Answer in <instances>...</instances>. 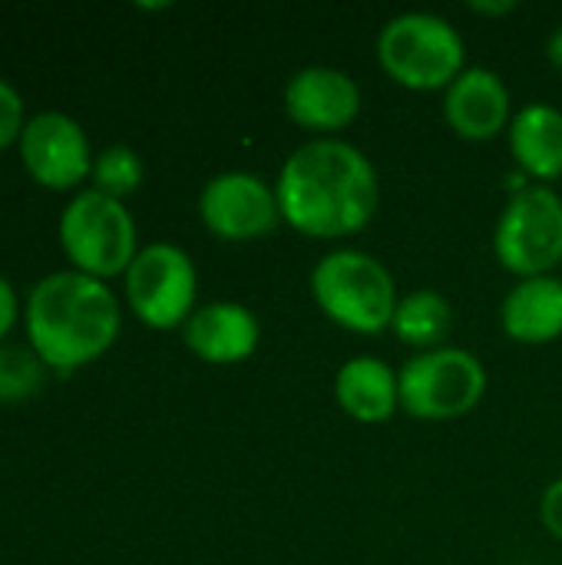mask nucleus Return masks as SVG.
I'll return each mask as SVG.
<instances>
[{
	"label": "nucleus",
	"instance_id": "nucleus-1",
	"mask_svg": "<svg viewBox=\"0 0 562 565\" xmlns=\"http://www.w3.org/2000/svg\"><path fill=\"white\" fill-rule=\"evenodd\" d=\"M282 222L305 238H348L371 225L381 185L374 162L348 139H308L278 169Z\"/></svg>",
	"mask_w": 562,
	"mask_h": 565
},
{
	"label": "nucleus",
	"instance_id": "nucleus-2",
	"mask_svg": "<svg viewBox=\"0 0 562 565\" xmlns=\"http://www.w3.org/2000/svg\"><path fill=\"white\" fill-rule=\"evenodd\" d=\"M26 341L60 374L99 361L119 338L123 308L116 291L83 271H53L33 285L23 308Z\"/></svg>",
	"mask_w": 562,
	"mask_h": 565
},
{
	"label": "nucleus",
	"instance_id": "nucleus-3",
	"mask_svg": "<svg viewBox=\"0 0 562 565\" xmlns=\"http://www.w3.org/2000/svg\"><path fill=\"white\" fill-rule=\"evenodd\" d=\"M311 298L328 321L351 334L391 331L397 311V285L388 265L361 248H335L311 268Z\"/></svg>",
	"mask_w": 562,
	"mask_h": 565
},
{
	"label": "nucleus",
	"instance_id": "nucleus-4",
	"mask_svg": "<svg viewBox=\"0 0 562 565\" xmlns=\"http://www.w3.org/2000/svg\"><path fill=\"white\" fill-rule=\"evenodd\" d=\"M378 63L404 89H447L467 70V46L460 30L427 10H404L378 33Z\"/></svg>",
	"mask_w": 562,
	"mask_h": 565
},
{
	"label": "nucleus",
	"instance_id": "nucleus-5",
	"mask_svg": "<svg viewBox=\"0 0 562 565\" xmlns=\"http://www.w3.org/2000/svg\"><path fill=\"white\" fill-rule=\"evenodd\" d=\"M56 235L73 271L99 281L126 275L132 258L139 255V235L126 202L109 199L96 189H83L70 199L60 215Z\"/></svg>",
	"mask_w": 562,
	"mask_h": 565
},
{
	"label": "nucleus",
	"instance_id": "nucleus-6",
	"mask_svg": "<svg viewBox=\"0 0 562 565\" xmlns=\"http://www.w3.org/2000/svg\"><path fill=\"white\" fill-rule=\"evenodd\" d=\"M397 381L401 411L427 424L467 417L487 394V367L477 354L454 344L407 358Z\"/></svg>",
	"mask_w": 562,
	"mask_h": 565
},
{
	"label": "nucleus",
	"instance_id": "nucleus-7",
	"mask_svg": "<svg viewBox=\"0 0 562 565\" xmlns=\"http://www.w3.org/2000/svg\"><path fill=\"white\" fill-rule=\"evenodd\" d=\"M494 255L503 271L523 278L553 275L562 265V195L553 185H527L510 195L494 228Z\"/></svg>",
	"mask_w": 562,
	"mask_h": 565
},
{
	"label": "nucleus",
	"instance_id": "nucleus-8",
	"mask_svg": "<svg viewBox=\"0 0 562 565\" xmlns=\"http://www.w3.org/2000/svg\"><path fill=\"white\" fill-rule=\"evenodd\" d=\"M129 311L152 331H176L195 311L199 275L185 248L172 242H152L139 248L123 275Z\"/></svg>",
	"mask_w": 562,
	"mask_h": 565
},
{
	"label": "nucleus",
	"instance_id": "nucleus-9",
	"mask_svg": "<svg viewBox=\"0 0 562 565\" xmlns=\"http://www.w3.org/2000/svg\"><path fill=\"white\" fill-rule=\"evenodd\" d=\"M199 218L222 242H255L282 225L275 182L255 172H219L199 192Z\"/></svg>",
	"mask_w": 562,
	"mask_h": 565
},
{
	"label": "nucleus",
	"instance_id": "nucleus-10",
	"mask_svg": "<svg viewBox=\"0 0 562 565\" xmlns=\"http://www.w3.org/2000/svg\"><path fill=\"white\" fill-rule=\"evenodd\" d=\"M20 162L26 175L53 192H66L89 179L93 172V149L86 129L66 113H36L26 119L20 132Z\"/></svg>",
	"mask_w": 562,
	"mask_h": 565
},
{
	"label": "nucleus",
	"instance_id": "nucleus-11",
	"mask_svg": "<svg viewBox=\"0 0 562 565\" xmlns=\"http://www.w3.org/2000/svg\"><path fill=\"white\" fill-rule=\"evenodd\" d=\"M285 113L295 126L328 139L348 129L361 113V86L338 66H305L285 83Z\"/></svg>",
	"mask_w": 562,
	"mask_h": 565
},
{
	"label": "nucleus",
	"instance_id": "nucleus-12",
	"mask_svg": "<svg viewBox=\"0 0 562 565\" xmlns=\"http://www.w3.org/2000/svg\"><path fill=\"white\" fill-rule=\"evenodd\" d=\"M444 119L467 142H490L513 122L507 79L490 66H467L444 89Z\"/></svg>",
	"mask_w": 562,
	"mask_h": 565
},
{
	"label": "nucleus",
	"instance_id": "nucleus-13",
	"mask_svg": "<svg viewBox=\"0 0 562 565\" xmlns=\"http://www.w3.org/2000/svg\"><path fill=\"white\" fill-rule=\"evenodd\" d=\"M182 341L205 364H242L258 351L262 324L255 311L238 301H212L192 311Z\"/></svg>",
	"mask_w": 562,
	"mask_h": 565
},
{
	"label": "nucleus",
	"instance_id": "nucleus-14",
	"mask_svg": "<svg viewBox=\"0 0 562 565\" xmlns=\"http://www.w3.org/2000/svg\"><path fill=\"white\" fill-rule=\"evenodd\" d=\"M335 401L358 424H384L401 407L397 371L374 354H358L338 367Z\"/></svg>",
	"mask_w": 562,
	"mask_h": 565
},
{
	"label": "nucleus",
	"instance_id": "nucleus-15",
	"mask_svg": "<svg viewBox=\"0 0 562 565\" xmlns=\"http://www.w3.org/2000/svg\"><path fill=\"white\" fill-rule=\"evenodd\" d=\"M510 156L517 169L547 185L562 175V113L550 103H527L513 113L507 129Z\"/></svg>",
	"mask_w": 562,
	"mask_h": 565
},
{
	"label": "nucleus",
	"instance_id": "nucleus-16",
	"mask_svg": "<svg viewBox=\"0 0 562 565\" xmlns=\"http://www.w3.org/2000/svg\"><path fill=\"white\" fill-rule=\"evenodd\" d=\"M500 324L517 344H550L562 338V278L540 275L517 281L500 305Z\"/></svg>",
	"mask_w": 562,
	"mask_h": 565
},
{
	"label": "nucleus",
	"instance_id": "nucleus-17",
	"mask_svg": "<svg viewBox=\"0 0 562 565\" xmlns=\"http://www.w3.org/2000/svg\"><path fill=\"white\" fill-rule=\"evenodd\" d=\"M391 331L401 338V344L414 348L417 354L447 348V338L454 334V305L437 288L407 291L397 301Z\"/></svg>",
	"mask_w": 562,
	"mask_h": 565
},
{
	"label": "nucleus",
	"instance_id": "nucleus-18",
	"mask_svg": "<svg viewBox=\"0 0 562 565\" xmlns=\"http://www.w3.org/2000/svg\"><path fill=\"white\" fill-rule=\"evenodd\" d=\"M142 175H146V166H142V159H139L136 149H129V146H109V149H103L93 159L89 182H93L96 192L123 202L126 195H132L142 185Z\"/></svg>",
	"mask_w": 562,
	"mask_h": 565
},
{
	"label": "nucleus",
	"instance_id": "nucleus-19",
	"mask_svg": "<svg viewBox=\"0 0 562 565\" xmlns=\"http://www.w3.org/2000/svg\"><path fill=\"white\" fill-rule=\"evenodd\" d=\"M43 361L33 348L0 344V404H23L43 387Z\"/></svg>",
	"mask_w": 562,
	"mask_h": 565
},
{
	"label": "nucleus",
	"instance_id": "nucleus-20",
	"mask_svg": "<svg viewBox=\"0 0 562 565\" xmlns=\"http://www.w3.org/2000/svg\"><path fill=\"white\" fill-rule=\"evenodd\" d=\"M23 126H26V119H23V96L7 79H0V152L7 146L20 142Z\"/></svg>",
	"mask_w": 562,
	"mask_h": 565
},
{
	"label": "nucleus",
	"instance_id": "nucleus-21",
	"mask_svg": "<svg viewBox=\"0 0 562 565\" xmlns=\"http://www.w3.org/2000/svg\"><path fill=\"white\" fill-rule=\"evenodd\" d=\"M540 520H543L547 533L562 543V477L547 487V493L540 500Z\"/></svg>",
	"mask_w": 562,
	"mask_h": 565
},
{
	"label": "nucleus",
	"instance_id": "nucleus-22",
	"mask_svg": "<svg viewBox=\"0 0 562 565\" xmlns=\"http://www.w3.org/2000/svg\"><path fill=\"white\" fill-rule=\"evenodd\" d=\"M20 318V301H17V291L7 278H0V341L13 331Z\"/></svg>",
	"mask_w": 562,
	"mask_h": 565
},
{
	"label": "nucleus",
	"instance_id": "nucleus-23",
	"mask_svg": "<svg viewBox=\"0 0 562 565\" xmlns=\"http://www.w3.org/2000/svg\"><path fill=\"white\" fill-rule=\"evenodd\" d=\"M470 10L480 17H507L517 10V3L513 0H470Z\"/></svg>",
	"mask_w": 562,
	"mask_h": 565
},
{
	"label": "nucleus",
	"instance_id": "nucleus-24",
	"mask_svg": "<svg viewBox=\"0 0 562 565\" xmlns=\"http://www.w3.org/2000/svg\"><path fill=\"white\" fill-rule=\"evenodd\" d=\"M547 60L562 73V23L550 33V40H547Z\"/></svg>",
	"mask_w": 562,
	"mask_h": 565
}]
</instances>
